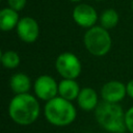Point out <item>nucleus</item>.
Wrapping results in <instances>:
<instances>
[{"label":"nucleus","mask_w":133,"mask_h":133,"mask_svg":"<svg viewBox=\"0 0 133 133\" xmlns=\"http://www.w3.org/2000/svg\"><path fill=\"white\" fill-rule=\"evenodd\" d=\"M8 113L15 123L23 126L30 125L39 115V104L28 92L16 95L9 103Z\"/></svg>","instance_id":"obj_1"},{"label":"nucleus","mask_w":133,"mask_h":133,"mask_svg":"<svg viewBox=\"0 0 133 133\" xmlns=\"http://www.w3.org/2000/svg\"><path fill=\"white\" fill-rule=\"evenodd\" d=\"M95 116L98 124L108 132L124 133L126 131L125 112L119 104L103 101L95 109Z\"/></svg>","instance_id":"obj_2"},{"label":"nucleus","mask_w":133,"mask_h":133,"mask_svg":"<svg viewBox=\"0 0 133 133\" xmlns=\"http://www.w3.org/2000/svg\"><path fill=\"white\" fill-rule=\"evenodd\" d=\"M76 108L61 97H55L48 101L45 106V116L47 121L54 126H68L76 118Z\"/></svg>","instance_id":"obj_3"},{"label":"nucleus","mask_w":133,"mask_h":133,"mask_svg":"<svg viewBox=\"0 0 133 133\" xmlns=\"http://www.w3.org/2000/svg\"><path fill=\"white\" fill-rule=\"evenodd\" d=\"M86 50L95 56L106 55L112 46V39L107 29L102 26H94L89 28L83 37Z\"/></svg>","instance_id":"obj_4"},{"label":"nucleus","mask_w":133,"mask_h":133,"mask_svg":"<svg viewBox=\"0 0 133 133\" xmlns=\"http://www.w3.org/2000/svg\"><path fill=\"white\" fill-rule=\"evenodd\" d=\"M55 66L63 79H76L82 69L79 58L70 52L60 54L55 61Z\"/></svg>","instance_id":"obj_5"},{"label":"nucleus","mask_w":133,"mask_h":133,"mask_svg":"<svg viewBox=\"0 0 133 133\" xmlns=\"http://www.w3.org/2000/svg\"><path fill=\"white\" fill-rule=\"evenodd\" d=\"M35 95L44 101H50L58 94V84L49 75L39 76L34 82Z\"/></svg>","instance_id":"obj_6"},{"label":"nucleus","mask_w":133,"mask_h":133,"mask_svg":"<svg viewBox=\"0 0 133 133\" xmlns=\"http://www.w3.org/2000/svg\"><path fill=\"white\" fill-rule=\"evenodd\" d=\"M127 96L126 84L117 80L106 82L101 88V97L103 101L118 104Z\"/></svg>","instance_id":"obj_7"},{"label":"nucleus","mask_w":133,"mask_h":133,"mask_svg":"<svg viewBox=\"0 0 133 133\" xmlns=\"http://www.w3.org/2000/svg\"><path fill=\"white\" fill-rule=\"evenodd\" d=\"M73 19L79 26L91 28L98 20V15L92 6L88 4H79L73 10Z\"/></svg>","instance_id":"obj_8"},{"label":"nucleus","mask_w":133,"mask_h":133,"mask_svg":"<svg viewBox=\"0 0 133 133\" xmlns=\"http://www.w3.org/2000/svg\"><path fill=\"white\" fill-rule=\"evenodd\" d=\"M38 25L30 17L21 19L17 25V33L25 43H33L38 36Z\"/></svg>","instance_id":"obj_9"},{"label":"nucleus","mask_w":133,"mask_h":133,"mask_svg":"<svg viewBox=\"0 0 133 133\" xmlns=\"http://www.w3.org/2000/svg\"><path fill=\"white\" fill-rule=\"evenodd\" d=\"M77 102L79 107L85 111H91L97 108L98 102V94L91 87H84L80 90Z\"/></svg>","instance_id":"obj_10"},{"label":"nucleus","mask_w":133,"mask_h":133,"mask_svg":"<svg viewBox=\"0 0 133 133\" xmlns=\"http://www.w3.org/2000/svg\"><path fill=\"white\" fill-rule=\"evenodd\" d=\"M80 90L81 89L75 79H63L58 83L59 97L68 101H73L77 99Z\"/></svg>","instance_id":"obj_11"},{"label":"nucleus","mask_w":133,"mask_h":133,"mask_svg":"<svg viewBox=\"0 0 133 133\" xmlns=\"http://www.w3.org/2000/svg\"><path fill=\"white\" fill-rule=\"evenodd\" d=\"M9 85L11 90L16 95H21V94H27L28 90L30 89L31 83L29 77L24 74V73H17L11 76Z\"/></svg>","instance_id":"obj_12"},{"label":"nucleus","mask_w":133,"mask_h":133,"mask_svg":"<svg viewBox=\"0 0 133 133\" xmlns=\"http://www.w3.org/2000/svg\"><path fill=\"white\" fill-rule=\"evenodd\" d=\"M19 23V16L12 8H4L0 10V30L9 31Z\"/></svg>","instance_id":"obj_13"},{"label":"nucleus","mask_w":133,"mask_h":133,"mask_svg":"<svg viewBox=\"0 0 133 133\" xmlns=\"http://www.w3.org/2000/svg\"><path fill=\"white\" fill-rule=\"evenodd\" d=\"M119 21V16H118V12L113 9V8H108V9H105L101 16H100V23H101V26L105 29H111V28H114L117 23Z\"/></svg>","instance_id":"obj_14"},{"label":"nucleus","mask_w":133,"mask_h":133,"mask_svg":"<svg viewBox=\"0 0 133 133\" xmlns=\"http://www.w3.org/2000/svg\"><path fill=\"white\" fill-rule=\"evenodd\" d=\"M1 63L6 69H15L20 63V56L15 51H6L2 55Z\"/></svg>","instance_id":"obj_15"},{"label":"nucleus","mask_w":133,"mask_h":133,"mask_svg":"<svg viewBox=\"0 0 133 133\" xmlns=\"http://www.w3.org/2000/svg\"><path fill=\"white\" fill-rule=\"evenodd\" d=\"M125 125L126 130L130 133H133V106H131L125 112Z\"/></svg>","instance_id":"obj_16"},{"label":"nucleus","mask_w":133,"mask_h":133,"mask_svg":"<svg viewBox=\"0 0 133 133\" xmlns=\"http://www.w3.org/2000/svg\"><path fill=\"white\" fill-rule=\"evenodd\" d=\"M8 4H9L10 8L18 11V10H21L25 6L26 0H8Z\"/></svg>","instance_id":"obj_17"},{"label":"nucleus","mask_w":133,"mask_h":133,"mask_svg":"<svg viewBox=\"0 0 133 133\" xmlns=\"http://www.w3.org/2000/svg\"><path fill=\"white\" fill-rule=\"evenodd\" d=\"M126 90H127V96L133 99V79L126 84Z\"/></svg>","instance_id":"obj_18"},{"label":"nucleus","mask_w":133,"mask_h":133,"mask_svg":"<svg viewBox=\"0 0 133 133\" xmlns=\"http://www.w3.org/2000/svg\"><path fill=\"white\" fill-rule=\"evenodd\" d=\"M2 52H1V49H0V62H1V59H2Z\"/></svg>","instance_id":"obj_19"},{"label":"nucleus","mask_w":133,"mask_h":133,"mask_svg":"<svg viewBox=\"0 0 133 133\" xmlns=\"http://www.w3.org/2000/svg\"><path fill=\"white\" fill-rule=\"evenodd\" d=\"M131 7H132V11H133V0H132V3H131Z\"/></svg>","instance_id":"obj_20"},{"label":"nucleus","mask_w":133,"mask_h":133,"mask_svg":"<svg viewBox=\"0 0 133 133\" xmlns=\"http://www.w3.org/2000/svg\"><path fill=\"white\" fill-rule=\"evenodd\" d=\"M71 1H80V0H71Z\"/></svg>","instance_id":"obj_21"},{"label":"nucleus","mask_w":133,"mask_h":133,"mask_svg":"<svg viewBox=\"0 0 133 133\" xmlns=\"http://www.w3.org/2000/svg\"><path fill=\"white\" fill-rule=\"evenodd\" d=\"M96 1H101V0H96Z\"/></svg>","instance_id":"obj_22"}]
</instances>
